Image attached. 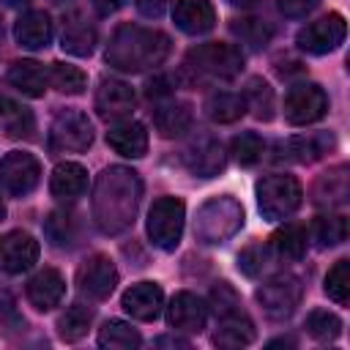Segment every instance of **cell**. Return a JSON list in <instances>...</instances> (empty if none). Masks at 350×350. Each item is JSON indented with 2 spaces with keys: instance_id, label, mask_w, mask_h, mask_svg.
<instances>
[{
  "instance_id": "cell-1",
  "label": "cell",
  "mask_w": 350,
  "mask_h": 350,
  "mask_svg": "<svg viewBox=\"0 0 350 350\" xmlns=\"http://www.w3.org/2000/svg\"><path fill=\"white\" fill-rule=\"evenodd\" d=\"M142 200V180L139 172L123 164H112L101 170L93 186V221L104 235H120L126 232L139 211Z\"/></svg>"
},
{
  "instance_id": "cell-2",
  "label": "cell",
  "mask_w": 350,
  "mask_h": 350,
  "mask_svg": "<svg viewBox=\"0 0 350 350\" xmlns=\"http://www.w3.org/2000/svg\"><path fill=\"white\" fill-rule=\"evenodd\" d=\"M172 41L167 33L142 27V25H120L104 52V60L126 74H142L148 68L161 66L170 57Z\"/></svg>"
},
{
  "instance_id": "cell-3",
  "label": "cell",
  "mask_w": 350,
  "mask_h": 350,
  "mask_svg": "<svg viewBox=\"0 0 350 350\" xmlns=\"http://www.w3.org/2000/svg\"><path fill=\"white\" fill-rule=\"evenodd\" d=\"M211 306L216 314V331H213V345L216 347H246L254 342L257 331L252 317L243 312V304L238 298V293L227 284V282H216L211 290Z\"/></svg>"
},
{
  "instance_id": "cell-4",
  "label": "cell",
  "mask_w": 350,
  "mask_h": 350,
  "mask_svg": "<svg viewBox=\"0 0 350 350\" xmlns=\"http://www.w3.org/2000/svg\"><path fill=\"white\" fill-rule=\"evenodd\" d=\"M243 71V52L232 44L208 41L197 44L183 57V74L191 85L197 82H230Z\"/></svg>"
},
{
  "instance_id": "cell-5",
  "label": "cell",
  "mask_w": 350,
  "mask_h": 350,
  "mask_svg": "<svg viewBox=\"0 0 350 350\" xmlns=\"http://www.w3.org/2000/svg\"><path fill=\"white\" fill-rule=\"evenodd\" d=\"M243 205L232 194H219L211 197L197 208L194 219V238L205 246H216L230 241L241 227H243Z\"/></svg>"
},
{
  "instance_id": "cell-6",
  "label": "cell",
  "mask_w": 350,
  "mask_h": 350,
  "mask_svg": "<svg viewBox=\"0 0 350 350\" xmlns=\"http://www.w3.org/2000/svg\"><path fill=\"white\" fill-rule=\"evenodd\" d=\"M301 200H304V189L295 175L273 172L257 180V208L268 221L290 219L301 208Z\"/></svg>"
},
{
  "instance_id": "cell-7",
  "label": "cell",
  "mask_w": 350,
  "mask_h": 350,
  "mask_svg": "<svg viewBox=\"0 0 350 350\" xmlns=\"http://www.w3.org/2000/svg\"><path fill=\"white\" fill-rule=\"evenodd\" d=\"M186 224V205L180 197H159L148 211V238L161 252H172L180 243Z\"/></svg>"
},
{
  "instance_id": "cell-8",
  "label": "cell",
  "mask_w": 350,
  "mask_h": 350,
  "mask_svg": "<svg viewBox=\"0 0 350 350\" xmlns=\"http://www.w3.org/2000/svg\"><path fill=\"white\" fill-rule=\"evenodd\" d=\"M93 145V123L85 112L66 107L57 109L49 126V150L52 153H85Z\"/></svg>"
},
{
  "instance_id": "cell-9",
  "label": "cell",
  "mask_w": 350,
  "mask_h": 350,
  "mask_svg": "<svg viewBox=\"0 0 350 350\" xmlns=\"http://www.w3.org/2000/svg\"><path fill=\"white\" fill-rule=\"evenodd\" d=\"M254 295L271 320H287L301 304L304 284L295 273H276L268 282H262V287H257Z\"/></svg>"
},
{
  "instance_id": "cell-10",
  "label": "cell",
  "mask_w": 350,
  "mask_h": 350,
  "mask_svg": "<svg viewBox=\"0 0 350 350\" xmlns=\"http://www.w3.org/2000/svg\"><path fill=\"white\" fill-rule=\"evenodd\" d=\"M336 145L331 131H312V134H295L287 139L273 142L271 161L276 164H312L323 159Z\"/></svg>"
},
{
  "instance_id": "cell-11",
  "label": "cell",
  "mask_w": 350,
  "mask_h": 350,
  "mask_svg": "<svg viewBox=\"0 0 350 350\" xmlns=\"http://www.w3.org/2000/svg\"><path fill=\"white\" fill-rule=\"evenodd\" d=\"M328 96L317 82H295L284 96V118L293 126H309L325 118Z\"/></svg>"
},
{
  "instance_id": "cell-12",
  "label": "cell",
  "mask_w": 350,
  "mask_h": 350,
  "mask_svg": "<svg viewBox=\"0 0 350 350\" xmlns=\"http://www.w3.org/2000/svg\"><path fill=\"white\" fill-rule=\"evenodd\" d=\"M41 180V164L27 150H11L0 159V183L11 197H27Z\"/></svg>"
},
{
  "instance_id": "cell-13",
  "label": "cell",
  "mask_w": 350,
  "mask_h": 350,
  "mask_svg": "<svg viewBox=\"0 0 350 350\" xmlns=\"http://www.w3.org/2000/svg\"><path fill=\"white\" fill-rule=\"evenodd\" d=\"M345 33H347L345 16L334 11V14H325L309 25H304L295 36V44H298V49H304L309 55H328L345 41Z\"/></svg>"
},
{
  "instance_id": "cell-14",
  "label": "cell",
  "mask_w": 350,
  "mask_h": 350,
  "mask_svg": "<svg viewBox=\"0 0 350 350\" xmlns=\"http://www.w3.org/2000/svg\"><path fill=\"white\" fill-rule=\"evenodd\" d=\"M180 156H183V164L189 167V172H194L197 178H216L227 167V153H224L221 139H216L208 131L194 134Z\"/></svg>"
},
{
  "instance_id": "cell-15",
  "label": "cell",
  "mask_w": 350,
  "mask_h": 350,
  "mask_svg": "<svg viewBox=\"0 0 350 350\" xmlns=\"http://www.w3.org/2000/svg\"><path fill=\"white\" fill-rule=\"evenodd\" d=\"M77 287L93 298V301H104L112 295V290L118 287V268L107 254H90L79 268H77Z\"/></svg>"
},
{
  "instance_id": "cell-16",
  "label": "cell",
  "mask_w": 350,
  "mask_h": 350,
  "mask_svg": "<svg viewBox=\"0 0 350 350\" xmlns=\"http://www.w3.org/2000/svg\"><path fill=\"white\" fill-rule=\"evenodd\" d=\"M38 241L25 230H11L0 235V271L3 273H25L38 260Z\"/></svg>"
},
{
  "instance_id": "cell-17",
  "label": "cell",
  "mask_w": 350,
  "mask_h": 350,
  "mask_svg": "<svg viewBox=\"0 0 350 350\" xmlns=\"http://www.w3.org/2000/svg\"><path fill=\"white\" fill-rule=\"evenodd\" d=\"M134 109V90L123 79H101L96 90V112L107 123L126 120Z\"/></svg>"
},
{
  "instance_id": "cell-18",
  "label": "cell",
  "mask_w": 350,
  "mask_h": 350,
  "mask_svg": "<svg viewBox=\"0 0 350 350\" xmlns=\"http://www.w3.org/2000/svg\"><path fill=\"white\" fill-rule=\"evenodd\" d=\"M167 323L175 331H186V334H200L208 323V306L202 304L200 295L180 290L172 295L170 306H167Z\"/></svg>"
},
{
  "instance_id": "cell-19",
  "label": "cell",
  "mask_w": 350,
  "mask_h": 350,
  "mask_svg": "<svg viewBox=\"0 0 350 350\" xmlns=\"http://www.w3.org/2000/svg\"><path fill=\"white\" fill-rule=\"evenodd\" d=\"M123 309L134 317V320H142V323H150L161 314V306H164V290L156 284V282H137L131 284L123 298H120Z\"/></svg>"
},
{
  "instance_id": "cell-20",
  "label": "cell",
  "mask_w": 350,
  "mask_h": 350,
  "mask_svg": "<svg viewBox=\"0 0 350 350\" xmlns=\"http://www.w3.org/2000/svg\"><path fill=\"white\" fill-rule=\"evenodd\" d=\"M172 19L186 36H202L216 25V11L211 0H175Z\"/></svg>"
},
{
  "instance_id": "cell-21",
  "label": "cell",
  "mask_w": 350,
  "mask_h": 350,
  "mask_svg": "<svg viewBox=\"0 0 350 350\" xmlns=\"http://www.w3.org/2000/svg\"><path fill=\"white\" fill-rule=\"evenodd\" d=\"M52 19L46 11H25L14 22V38L22 49H46L52 44Z\"/></svg>"
},
{
  "instance_id": "cell-22",
  "label": "cell",
  "mask_w": 350,
  "mask_h": 350,
  "mask_svg": "<svg viewBox=\"0 0 350 350\" xmlns=\"http://www.w3.org/2000/svg\"><path fill=\"white\" fill-rule=\"evenodd\" d=\"M66 295V279L60 271L55 268H44L38 271L30 282H27V301L38 309V312H49L55 309Z\"/></svg>"
},
{
  "instance_id": "cell-23",
  "label": "cell",
  "mask_w": 350,
  "mask_h": 350,
  "mask_svg": "<svg viewBox=\"0 0 350 350\" xmlns=\"http://www.w3.org/2000/svg\"><path fill=\"white\" fill-rule=\"evenodd\" d=\"M153 126L167 139L186 134L191 129V104L178 98H161L153 107Z\"/></svg>"
},
{
  "instance_id": "cell-24",
  "label": "cell",
  "mask_w": 350,
  "mask_h": 350,
  "mask_svg": "<svg viewBox=\"0 0 350 350\" xmlns=\"http://www.w3.org/2000/svg\"><path fill=\"white\" fill-rule=\"evenodd\" d=\"M107 142L115 153L126 159H142L148 153V131L139 120H118L107 131Z\"/></svg>"
},
{
  "instance_id": "cell-25",
  "label": "cell",
  "mask_w": 350,
  "mask_h": 350,
  "mask_svg": "<svg viewBox=\"0 0 350 350\" xmlns=\"http://www.w3.org/2000/svg\"><path fill=\"white\" fill-rule=\"evenodd\" d=\"M98 33L93 27V22H88L82 14H71L63 22V33H60V46L63 52L74 55V57H88L96 49Z\"/></svg>"
},
{
  "instance_id": "cell-26",
  "label": "cell",
  "mask_w": 350,
  "mask_h": 350,
  "mask_svg": "<svg viewBox=\"0 0 350 350\" xmlns=\"http://www.w3.org/2000/svg\"><path fill=\"white\" fill-rule=\"evenodd\" d=\"M88 189V170L77 161H63L52 170V178H49V191L52 197L57 200H66V202H74L77 197H82Z\"/></svg>"
},
{
  "instance_id": "cell-27",
  "label": "cell",
  "mask_w": 350,
  "mask_h": 350,
  "mask_svg": "<svg viewBox=\"0 0 350 350\" xmlns=\"http://www.w3.org/2000/svg\"><path fill=\"white\" fill-rule=\"evenodd\" d=\"M350 197V175H347V167L345 164H336L331 167L328 172H323L317 180H314V189H312V200L317 205H342L347 202Z\"/></svg>"
},
{
  "instance_id": "cell-28",
  "label": "cell",
  "mask_w": 350,
  "mask_h": 350,
  "mask_svg": "<svg viewBox=\"0 0 350 350\" xmlns=\"http://www.w3.org/2000/svg\"><path fill=\"white\" fill-rule=\"evenodd\" d=\"M8 82L30 98H41L46 85H49V74L38 60H14L8 68Z\"/></svg>"
},
{
  "instance_id": "cell-29",
  "label": "cell",
  "mask_w": 350,
  "mask_h": 350,
  "mask_svg": "<svg viewBox=\"0 0 350 350\" xmlns=\"http://www.w3.org/2000/svg\"><path fill=\"white\" fill-rule=\"evenodd\" d=\"M273 257L279 260H287V262H295L306 254V227L298 224V221H287L284 227H279L271 241H268Z\"/></svg>"
},
{
  "instance_id": "cell-30",
  "label": "cell",
  "mask_w": 350,
  "mask_h": 350,
  "mask_svg": "<svg viewBox=\"0 0 350 350\" xmlns=\"http://www.w3.org/2000/svg\"><path fill=\"white\" fill-rule=\"evenodd\" d=\"M0 123L11 139H30L36 131V118L27 107L11 98H0Z\"/></svg>"
},
{
  "instance_id": "cell-31",
  "label": "cell",
  "mask_w": 350,
  "mask_h": 350,
  "mask_svg": "<svg viewBox=\"0 0 350 350\" xmlns=\"http://www.w3.org/2000/svg\"><path fill=\"white\" fill-rule=\"evenodd\" d=\"M246 112V98L243 93H232V90H219L211 93L205 101V115L213 123H235L241 120Z\"/></svg>"
},
{
  "instance_id": "cell-32",
  "label": "cell",
  "mask_w": 350,
  "mask_h": 350,
  "mask_svg": "<svg viewBox=\"0 0 350 350\" xmlns=\"http://www.w3.org/2000/svg\"><path fill=\"white\" fill-rule=\"evenodd\" d=\"M312 238L320 249H331V246H339L347 241V232H350V224L342 213H323L312 221Z\"/></svg>"
},
{
  "instance_id": "cell-33",
  "label": "cell",
  "mask_w": 350,
  "mask_h": 350,
  "mask_svg": "<svg viewBox=\"0 0 350 350\" xmlns=\"http://www.w3.org/2000/svg\"><path fill=\"white\" fill-rule=\"evenodd\" d=\"M243 98H246V109H252V115H254L257 120H271V118L276 115L273 88H271L262 77H252V79L246 82Z\"/></svg>"
},
{
  "instance_id": "cell-34",
  "label": "cell",
  "mask_w": 350,
  "mask_h": 350,
  "mask_svg": "<svg viewBox=\"0 0 350 350\" xmlns=\"http://www.w3.org/2000/svg\"><path fill=\"white\" fill-rule=\"evenodd\" d=\"M139 345H142L139 331L123 320H107L98 331V347H104V350H131Z\"/></svg>"
},
{
  "instance_id": "cell-35",
  "label": "cell",
  "mask_w": 350,
  "mask_h": 350,
  "mask_svg": "<svg viewBox=\"0 0 350 350\" xmlns=\"http://www.w3.org/2000/svg\"><path fill=\"white\" fill-rule=\"evenodd\" d=\"M46 74H49V85H52L57 93L79 96V93H85V88H88V77H85V71H82L79 66H71V63L57 60V63L49 66Z\"/></svg>"
},
{
  "instance_id": "cell-36",
  "label": "cell",
  "mask_w": 350,
  "mask_h": 350,
  "mask_svg": "<svg viewBox=\"0 0 350 350\" xmlns=\"http://www.w3.org/2000/svg\"><path fill=\"white\" fill-rule=\"evenodd\" d=\"M93 323V309L82 306V304H71L60 317H57V336L63 342H77L88 334Z\"/></svg>"
},
{
  "instance_id": "cell-37",
  "label": "cell",
  "mask_w": 350,
  "mask_h": 350,
  "mask_svg": "<svg viewBox=\"0 0 350 350\" xmlns=\"http://www.w3.org/2000/svg\"><path fill=\"white\" fill-rule=\"evenodd\" d=\"M230 30H232V36H235L241 44H246L249 49H262V46H268V41H271V36H273V30H271L262 19H257V16H238V19L230 22Z\"/></svg>"
},
{
  "instance_id": "cell-38",
  "label": "cell",
  "mask_w": 350,
  "mask_h": 350,
  "mask_svg": "<svg viewBox=\"0 0 350 350\" xmlns=\"http://www.w3.org/2000/svg\"><path fill=\"white\" fill-rule=\"evenodd\" d=\"M44 232L52 246H71L77 238V216L68 211H52L44 221Z\"/></svg>"
},
{
  "instance_id": "cell-39",
  "label": "cell",
  "mask_w": 350,
  "mask_h": 350,
  "mask_svg": "<svg viewBox=\"0 0 350 350\" xmlns=\"http://www.w3.org/2000/svg\"><path fill=\"white\" fill-rule=\"evenodd\" d=\"M306 331L317 342H334L342 334V320L328 309H312L306 314Z\"/></svg>"
},
{
  "instance_id": "cell-40",
  "label": "cell",
  "mask_w": 350,
  "mask_h": 350,
  "mask_svg": "<svg viewBox=\"0 0 350 350\" xmlns=\"http://www.w3.org/2000/svg\"><path fill=\"white\" fill-rule=\"evenodd\" d=\"M271 262H273V252H271V246H265V243H252V246H246V249L238 254V268H241V273H246L249 279L262 276V273L271 268Z\"/></svg>"
},
{
  "instance_id": "cell-41",
  "label": "cell",
  "mask_w": 350,
  "mask_h": 350,
  "mask_svg": "<svg viewBox=\"0 0 350 350\" xmlns=\"http://www.w3.org/2000/svg\"><path fill=\"white\" fill-rule=\"evenodd\" d=\"M325 293L331 301H336L342 306L350 301V260L334 262V268L325 273Z\"/></svg>"
},
{
  "instance_id": "cell-42",
  "label": "cell",
  "mask_w": 350,
  "mask_h": 350,
  "mask_svg": "<svg viewBox=\"0 0 350 350\" xmlns=\"http://www.w3.org/2000/svg\"><path fill=\"white\" fill-rule=\"evenodd\" d=\"M230 150H232V156H235V161H238L241 167H252V164H257V161L262 159L265 142H262L254 131H243V134H238V137L232 139Z\"/></svg>"
},
{
  "instance_id": "cell-43",
  "label": "cell",
  "mask_w": 350,
  "mask_h": 350,
  "mask_svg": "<svg viewBox=\"0 0 350 350\" xmlns=\"http://www.w3.org/2000/svg\"><path fill=\"white\" fill-rule=\"evenodd\" d=\"M0 328H3V331H25V328H27L25 317H22L19 309H16V298H14L11 290L3 287V284H0Z\"/></svg>"
},
{
  "instance_id": "cell-44",
  "label": "cell",
  "mask_w": 350,
  "mask_h": 350,
  "mask_svg": "<svg viewBox=\"0 0 350 350\" xmlns=\"http://www.w3.org/2000/svg\"><path fill=\"white\" fill-rule=\"evenodd\" d=\"M320 5V0H276L279 14H284L287 19H301L306 14H312Z\"/></svg>"
},
{
  "instance_id": "cell-45",
  "label": "cell",
  "mask_w": 350,
  "mask_h": 350,
  "mask_svg": "<svg viewBox=\"0 0 350 350\" xmlns=\"http://www.w3.org/2000/svg\"><path fill=\"white\" fill-rule=\"evenodd\" d=\"M170 85H172V82H170L167 77H156V79H148L145 93H148V98H170V93H172Z\"/></svg>"
},
{
  "instance_id": "cell-46",
  "label": "cell",
  "mask_w": 350,
  "mask_h": 350,
  "mask_svg": "<svg viewBox=\"0 0 350 350\" xmlns=\"http://www.w3.org/2000/svg\"><path fill=\"white\" fill-rule=\"evenodd\" d=\"M170 0H137V11L148 19H159L164 11H167Z\"/></svg>"
},
{
  "instance_id": "cell-47",
  "label": "cell",
  "mask_w": 350,
  "mask_h": 350,
  "mask_svg": "<svg viewBox=\"0 0 350 350\" xmlns=\"http://www.w3.org/2000/svg\"><path fill=\"white\" fill-rule=\"evenodd\" d=\"M93 3V8L101 14V16H109V14H115V11H120L129 0H90Z\"/></svg>"
},
{
  "instance_id": "cell-48",
  "label": "cell",
  "mask_w": 350,
  "mask_h": 350,
  "mask_svg": "<svg viewBox=\"0 0 350 350\" xmlns=\"http://www.w3.org/2000/svg\"><path fill=\"white\" fill-rule=\"evenodd\" d=\"M156 345H159V347H183V350L191 347V345H189L186 339H180V336H159Z\"/></svg>"
},
{
  "instance_id": "cell-49",
  "label": "cell",
  "mask_w": 350,
  "mask_h": 350,
  "mask_svg": "<svg viewBox=\"0 0 350 350\" xmlns=\"http://www.w3.org/2000/svg\"><path fill=\"white\" fill-rule=\"evenodd\" d=\"M232 8H252V5H257L260 0H227Z\"/></svg>"
},
{
  "instance_id": "cell-50",
  "label": "cell",
  "mask_w": 350,
  "mask_h": 350,
  "mask_svg": "<svg viewBox=\"0 0 350 350\" xmlns=\"http://www.w3.org/2000/svg\"><path fill=\"white\" fill-rule=\"evenodd\" d=\"M5 5H11V8H22V5H27L30 0H3Z\"/></svg>"
},
{
  "instance_id": "cell-51",
  "label": "cell",
  "mask_w": 350,
  "mask_h": 350,
  "mask_svg": "<svg viewBox=\"0 0 350 350\" xmlns=\"http://www.w3.org/2000/svg\"><path fill=\"white\" fill-rule=\"evenodd\" d=\"M5 219V202H3V197H0V221Z\"/></svg>"
}]
</instances>
